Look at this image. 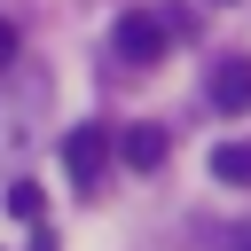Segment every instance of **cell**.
<instances>
[{
    "label": "cell",
    "instance_id": "8992f818",
    "mask_svg": "<svg viewBox=\"0 0 251 251\" xmlns=\"http://www.w3.org/2000/svg\"><path fill=\"white\" fill-rule=\"evenodd\" d=\"M8 212H16V220H39V188L16 180V188H8Z\"/></svg>",
    "mask_w": 251,
    "mask_h": 251
},
{
    "label": "cell",
    "instance_id": "52a82bcc",
    "mask_svg": "<svg viewBox=\"0 0 251 251\" xmlns=\"http://www.w3.org/2000/svg\"><path fill=\"white\" fill-rule=\"evenodd\" d=\"M16 47H24V39H16V24H0V71L16 63Z\"/></svg>",
    "mask_w": 251,
    "mask_h": 251
},
{
    "label": "cell",
    "instance_id": "5b68a950",
    "mask_svg": "<svg viewBox=\"0 0 251 251\" xmlns=\"http://www.w3.org/2000/svg\"><path fill=\"white\" fill-rule=\"evenodd\" d=\"M212 173H220L227 188H251V141H220V149H212Z\"/></svg>",
    "mask_w": 251,
    "mask_h": 251
},
{
    "label": "cell",
    "instance_id": "ba28073f",
    "mask_svg": "<svg viewBox=\"0 0 251 251\" xmlns=\"http://www.w3.org/2000/svg\"><path fill=\"white\" fill-rule=\"evenodd\" d=\"M243 251H251V243H243Z\"/></svg>",
    "mask_w": 251,
    "mask_h": 251
},
{
    "label": "cell",
    "instance_id": "6da1fadb",
    "mask_svg": "<svg viewBox=\"0 0 251 251\" xmlns=\"http://www.w3.org/2000/svg\"><path fill=\"white\" fill-rule=\"evenodd\" d=\"M165 47H173V16H165V8H126L118 31H110V55L133 63V71H149Z\"/></svg>",
    "mask_w": 251,
    "mask_h": 251
},
{
    "label": "cell",
    "instance_id": "7a4b0ae2",
    "mask_svg": "<svg viewBox=\"0 0 251 251\" xmlns=\"http://www.w3.org/2000/svg\"><path fill=\"white\" fill-rule=\"evenodd\" d=\"M63 173H71V188H102V173H110V126H71L63 133Z\"/></svg>",
    "mask_w": 251,
    "mask_h": 251
},
{
    "label": "cell",
    "instance_id": "3957f363",
    "mask_svg": "<svg viewBox=\"0 0 251 251\" xmlns=\"http://www.w3.org/2000/svg\"><path fill=\"white\" fill-rule=\"evenodd\" d=\"M204 94H212V110L251 118V55H220V63H212V78H204Z\"/></svg>",
    "mask_w": 251,
    "mask_h": 251
},
{
    "label": "cell",
    "instance_id": "277c9868",
    "mask_svg": "<svg viewBox=\"0 0 251 251\" xmlns=\"http://www.w3.org/2000/svg\"><path fill=\"white\" fill-rule=\"evenodd\" d=\"M165 149H173V141H165V126H126V141H110V157H126L133 173H157V165H165Z\"/></svg>",
    "mask_w": 251,
    "mask_h": 251
}]
</instances>
